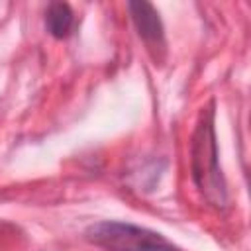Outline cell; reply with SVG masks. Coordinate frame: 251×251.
Returning a JSON list of instances; mask_svg holds the SVG:
<instances>
[{
	"instance_id": "obj_1",
	"label": "cell",
	"mask_w": 251,
	"mask_h": 251,
	"mask_svg": "<svg viewBox=\"0 0 251 251\" xmlns=\"http://www.w3.org/2000/svg\"><path fill=\"white\" fill-rule=\"evenodd\" d=\"M190 173L192 180L204 198L224 208L227 202L226 180L218 163V147H216V133H214V110L212 104L200 114L196 124L192 141H190Z\"/></svg>"
},
{
	"instance_id": "obj_2",
	"label": "cell",
	"mask_w": 251,
	"mask_h": 251,
	"mask_svg": "<svg viewBox=\"0 0 251 251\" xmlns=\"http://www.w3.org/2000/svg\"><path fill=\"white\" fill-rule=\"evenodd\" d=\"M84 237L106 251H180L161 233L127 222H100L84 231Z\"/></svg>"
},
{
	"instance_id": "obj_3",
	"label": "cell",
	"mask_w": 251,
	"mask_h": 251,
	"mask_svg": "<svg viewBox=\"0 0 251 251\" xmlns=\"http://www.w3.org/2000/svg\"><path fill=\"white\" fill-rule=\"evenodd\" d=\"M127 10L135 24L139 37L149 45H163V37H165L163 22H161L155 6L149 2H129Z\"/></svg>"
},
{
	"instance_id": "obj_4",
	"label": "cell",
	"mask_w": 251,
	"mask_h": 251,
	"mask_svg": "<svg viewBox=\"0 0 251 251\" xmlns=\"http://www.w3.org/2000/svg\"><path fill=\"white\" fill-rule=\"evenodd\" d=\"M75 24V16L69 4L65 2H53L45 12V27L55 39H63L71 33Z\"/></svg>"
}]
</instances>
